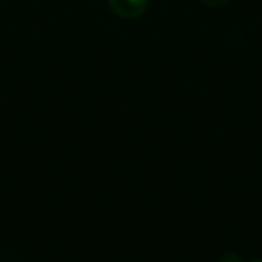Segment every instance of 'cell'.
I'll return each instance as SVG.
<instances>
[{
    "label": "cell",
    "instance_id": "1",
    "mask_svg": "<svg viewBox=\"0 0 262 262\" xmlns=\"http://www.w3.org/2000/svg\"><path fill=\"white\" fill-rule=\"evenodd\" d=\"M109 6L118 17L132 20L146 11L147 0H109Z\"/></svg>",
    "mask_w": 262,
    "mask_h": 262
},
{
    "label": "cell",
    "instance_id": "2",
    "mask_svg": "<svg viewBox=\"0 0 262 262\" xmlns=\"http://www.w3.org/2000/svg\"><path fill=\"white\" fill-rule=\"evenodd\" d=\"M218 262H244V261H243V258H241L239 255H236V253H233V252H227V253H224V255L220 258V261Z\"/></svg>",
    "mask_w": 262,
    "mask_h": 262
},
{
    "label": "cell",
    "instance_id": "3",
    "mask_svg": "<svg viewBox=\"0 0 262 262\" xmlns=\"http://www.w3.org/2000/svg\"><path fill=\"white\" fill-rule=\"evenodd\" d=\"M206 6H210V8H220V6H224L227 5L230 0H201Z\"/></svg>",
    "mask_w": 262,
    "mask_h": 262
},
{
    "label": "cell",
    "instance_id": "4",
    "mask_svg": "<svg viewBox=\"0 0 262 262\" xmlns=\"http://www.w3.org/2000/svg\"><path fill=\"white\" fill-rule=\"evenodd\" d=\"M253 262H262V259H255V261Z\"/></svg>",
    "mask_w": 262,
    "mask_h": 262
}]
</instances>
